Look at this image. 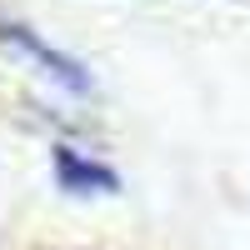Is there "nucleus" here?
Instances as JSON below:
<instances>
[{
  "instance_id": "1",
  "label": "nucleus",
  "mask_w": 250,
  "mask_h": 250,
  "mask_svg": "<svg viewBox=\"0 0 250 250\" xmlns=\"http://www.w3.org/2000/svg\"><path fill=\"white\" fill-rule=\"evenodd\" d=\"M55 175H60V190H115V170L95 160H80L75 150H55Z\"/></svg>"
}]
</instances>
